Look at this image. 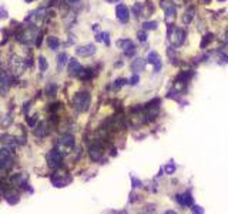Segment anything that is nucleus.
Here are the masks:
<instances>
[{
	"mask_svg": "<svg viewBox=\"0 0 228 214\" xmlns=\"http://www.w3.org/2000/svg\"><path fill=\"white\" fill-rule=\"evenodd\" d=\"M184 37H185V31L180 27H176L174 29V33L170 34V40L174 46H181L182 41H184Z\"/></svg>",
	"mask_w": 228,
	"mask_h": 214,
	"instance_id": "6e6552de",
	"label": "nucleus"
},
{
	"mask_svg": "<svg viewBox=\"0 0 228 214\" xmlns=\"http://www.w3.org/2000/svg\"><path fill=\"white\" fill-rule=\"evenodd\" d=\"M26 180H27V176H26V173H19L16 174V176L12 177V184H14V186H26Z\"/></svg>",
	"mask_w": 228,
	"mask_h": 214,
	"instance_id": "f3484780",
	"label": "nucleus"
},
{
	"mask_svg": "<svg viewBox=\"0 0 228 214\" xmlns=\"http://www.w3.org/2000/svg\"><path fill=\"white\" fill-rule=\"evenodd\" d=\"M106 2H108V3H116V2H118V0H106Z\"/></svg>",
	"mask_w": 228,
	"mask_h": 214,
	"instance_id": "c9c22d12",
	"label": "nucleus"
},
{
	"mask_svg": "<svg viewBox=\"0 0 228 214\" xmlns=\"http://www.w3.org/2000/svg\"><path fill=\"white\" fill-rule=\"evenodd\" d=\"M67 2H68V3H77L79 0H67Z\"/></svg>",
	"mask_w": 228,
	"mask_h": 214,
	"instance_id": "e433bc0d",
	"label": "nucleus"
},
{
	"mask_svg": "<svg viewBox=\"0 0 228 214\" xmlns=\"http://www.w3.org/2000/svg\"><path fill=\"white\" fill-rule=\"evenodd\" d=\"M116 16H117V19L120 20V22L126 23L127 20L130 19V10H128V7H127L126 4H118V6L116 7Z\"/></svg>",
	"mask_w": 228,
	"mask_h": 214,
	"instance_id": "9d476101",
	"label": "nucleus"
},
{
	"mask_svg": "<svg viewBox=\"0 0 228 214\" xmlns=\"http://www.w3.org/2000/svg\"><path fill=\"white\" fill-rule=\"evenodd\" d=\"M137 36H138V40H141V41H145V40H147V34H145L144 31H141V33L138 31V34H137Z\"/></svg>",
	"mask_w": 228,
	"mask_h": 214,
	"instance_id": "473e14b6",
	"label": "nucleus"
},
{
	"mask_svg": "<svg viewBox=\"0 0 228 214\" xmlns=\"http://www.w3.org/2000/svg\"><path fill=\"white\" fill-rule=\"evenodd\" d=\"M131 181H133V187H141V181H138L136 177H131Z\"/></svg>",
	"mask_w": 228,
	"mask_h": 214,
	"instance_id": "2f4dec72",
	"label": "nucleus"
},
{
	"mask_svg": "<svg viewBox=\"0 0 228 214\" xmlns=\"http://www.w3.org/2000/svg\"><path fill=\"white\" fill-rule=\"evenodd\" d=\"M194 14H195V9L194 7H188L187 10L184 12V16H182V22L185 23V25H190L191 23V20L194 19Z\"/></svg>",
	"mask_w": 228,
	"mask_h": 214,
	"instance_id": "6ab92c4d",
	"label": "nucleus"
},
{
	"mask_svg": "<svg viewBox=\"0 0 228 214\" xmlns=\"http://www.w3.org/2000/svg\"><path fill=\"white\" fill-rule=\"evenodd\" d=\"M96 53V46L94 44H86V46H80L76 49V54L81 57H89L93 56Z\"/></svg>",
	"mask_w": 228,
	"mask_h": 214,
	"instance_id": "1a4fd4ad",
	"label": "nucleus"
},
{
	"mask_svg": "<svg viewBox=\"0 0 228 214\" xmlns=\"http://www.w3.org/2000/svg\"><path fill=\"white\" fill-rule=\"evenodd\" d=\"M34 39H36V31L33 29H26L20 34H17V40L24 44H29L31 41H34Z\"/></svg>",
	"mask_w": 228,
	"mask_h": 214,
	"instance_id": "0eeeda50",
	"label": "nucleus"
},
{
	"mask_svg": "<svg viewBox=\"0 0 228 214\" xmlns=\"http://www.w3.org/2000/svg\"><path fill=\"white\" fill-rule=\"evenodd\" d=\"M90 103H91V97H90L89 91H79L73 99L74 109L80 113H84L90 109Z\"/></svg>",
	"mask_w": 228,
	"mask_h": 214,
	"instance_id": "f257e3e1",
	"label": "nucleus"
},
{
	"mask_svg": "<svg viewBox=\"0 0 228 214\" xmlns=\"http://www.w3.org/2000/svg\"><path fill=\"white\" fill-rule=\"evenodd\" d=\"M138 81H140V77H138V76H137V74H134V76H133V77L128 80V83L131 84V86H136V84L138 83Z\"/></svg>",
	"mask_w": 228,
	"mask_h": 214,
	"instance_id": "c85d7f7f",
	"label": "nucleus"
},
{
	"mask_svg": "<svg viewBox=\"0 0 228 214\" xmlns=\"http://www.w3.org/2000/svg\"><path fill=\"white\" fill-rule=\"evenodd\" d=\"M39 67H40V71H46L47 67H49V63L43 56L39 57Z\"/></svg>",
	"mask_w": 228,
	"mask_h": 214,
	"instance_id": "b1692460",
	"label": "nucleus"
},
{
	"mask_svg": "<svg viewBox=\"0 0 228 214\" xmlns=\"http://www.w3.org/2000/svg\"><path fill=\"white\" fill-rule=\"evenodd\" d=\"M10 81H12L10 76H7L4 71L0 70V94H4L7 91V89L10 86Z\"/></svg>",
	"mask_w": 228,
	"mask_h": 214,
	"instance_id": "9b49d317",
	"label": "nucleus"
},
{
	"mask_svg": "<svg viewBox=\"0 0 228 214\" xmlns=\"http://www.w3.org/2000/svg\"><path fill=\"white\" fill-rule=\"evenodd\" d=\"M81 70H83V66H81L76 59L68 60V73H70L71 76H79Z\"/></svg>",
	"mask_w": 228,
	"mask_h": 214,
	"instance_id": "f8f14e48",
	"label": "nucleus"
},
{
	"mask_svg": "<svg viewBox=\"0 0 228 214\" xmlns=\"http://www.w3.org/2000/svg\"><path fill=\"white\" fill-rule=\"evenodd\" d=\"M145 69V60L144 59H136L131 63V70L134 73H138V71H143Z\"/></svg>",
	"mask_w": 228,
	"mask_h": 214,
	"instance_id": "a211bd4d",
	"label": "nucleus"
},
{
	"mask_svg": "<svg viewBox=\"0 0 228 214\" xmlns=\"http://www.w3.org/2000/svg\"><path fill=\"white\" fill-rule=\"evenodd\" d=\"M63 157H64V154H63L62 151H60L59 149H53L50 150L49 153H47V164H49L50 168H59L60 166H62V162H63Z\"/></svg>",
	"mask_w": 228,
	"mask_h": 214,
	"instance_id": "f03ea898",
	"label": "nucleus"
},
{
	"mask_svg": "<svg viewBox=\"0 0 228 214\" xmlns=\"http://www.w3.org/2000/svg\"><path fill=\"white\" fill-rule=\"evenodd\" d=\"M148 63H153V64H154V73H158V71H160L161 60H160V56H158L155 52L148 53Z\"/></svg>",
	"mask_w": 228,
	"mask_h": 214,
	"instance_id": "ddd939ff",
	"label": "nucleus"
},
{
	"mask_svg": "<svg viewBox=\"0 0 228 214\" xmlns=\"http://www.w3.org/2000/svg\"><path fill=\"white\" fill-rule=\"evenodd\" d=\"M124 83H126V80H124V79H118V80L114 81V87H116V89H120Z\"/></svg>",
	"mask_w": 228,
	"mask_h": 214,
	"instance_id": "c756f323",
	"label": "nucleus"
},
{
	"mask_svg": "<svg viewBox=\"0 0 228 214\" xmlns=\"http://www.w3.org/2000/svg\"><path fill=\"white\" fill-rule=\"evenodd\" d=\"M133 12L136 13V16H143L141 14V12H143V4H140V3H136L134 4V7H133Z\"/></svg>",
	"mask_w": 228,
	"mask_h": 214,
	"instance_id": "a878e982",
	"label": "nucleus"
},
{
	"mask_svg": "<svg viewBox=\"0 0 228 214\" xmlns=\"http://www.w3.org/2000/svg\"><path fill=\"white\" fill-rule=\"evenodd\" d=\"M34 134H36L37 137H44L47 134V124L46 121H41L39 126H37L36 129H34Z\"/></svg>",
	"mask_w": 228,
	"mask_h": 214,
	"instance_id": "aec40b11",
	"label": "nucleus"
},
{
	"mask_svg": "<svg viewBox=\"0 0 228 214\" xmlns=\"http://www.w3.org/2000/svg\"><path fill=\"white\" fill-rule=\"evenodd\" d=\"M26 3H31V2H33V0H24Z\"/></svg>",
	"mask_w": 228,
	"mask_h": 214,
	"instance_id": "4c0bfd02",
	"label": "nucleus"
},
{
	"mask_svg": "<svg viewBox=\"0 0 228 214\" xmlns=\"http://www.w3.org/2000/svg\"><path fill=\"white\" fill-rule=\"evenodd\" d=\"M176 19V7L171 4V6H166V23L168 26H171V23Z\"/></svg>",
	"mask_w": 228,
	"mask_h": 214,
	"instance_id": "dca6fc26",
	"label": "nucleus"
},
{
	"mask_svg": "<svg viewBox=\"0 0 228 214\" xmlns=\"http://www.w3.org/2000/svg\"><path fill=\"white\" fill-rule=\"evenodd\" d=\"M47 44H49V47L52 50H57L60 46V40L57 37H54V36H50V37H47Z\"/></svg>",
	"mask_w": 228,
	"mask_h": 214,
	"instance_id": "412c9836",
	"label": "nucleus"
},
{
	"mask_svg": "<svg viewBox=\"0 0 228 214\" xmlns=\"http://www.w3.org/2000/svg\"><path fill=\"white\" fill-rule=\"evenodd\" d=\"M103 154H104V147H103V144L100 141L93 143L91 146H90L89 156H90V158H91L93 162H100L101 157H103Z\"/></svg>",
	"mask_w": 228,
	"mask_h": 214,
	"instance_id": "39448f33",
	"label": "nucleus"
},
{
	"mask_svg": "<svg viewBox=\"0 0 228 214\" xmlns=\"http://www.w3.org/2000/svg\"><path fill=\"white\" fill-rule=\"evenodd\" d=\"M73 147H74V136H73V134H64V136L60 137L57 149H59L63 154H64V153L71 151V150H73Z\"/></svg>",
	"mask_w": 228,
	"mask_h": 214,
	"instance_id": "20e7f679",
	"label": "nucleus"
},
{
	"mask_svg": "<svg viewBox=\"0 0 228 214\" xmlns=\"http://www.w3.org/2000/svg\"><path fill=\"white\" fill-rule=\"evenodd\" d=\"M68 181H70V178H68V177L63 178V177L60 176V174H57V173L52 176V183L54 184V187H66Z\"/></svg>",
	"mask_w": 228,
	"mask_h": 214,
	"instance_id": "4468645a",
	"label": "nucleus"
},
{
	"mask_svg": "<svg viewBox=\"0 0 228 214\" xmlns=\"http://www.w3.org/2000/svg\"><path fill=\"white\" fill-rule=\"evenodd\" d=\"M4 17H7V12L2 7V9H0V19H4Z\"/></svg>",
	"mask_w": 228,
	"mask_h": 214,
	"instance_id": "72a5a7b5",
	"label": "nucleus"
},
{
	"mask_svg": "<svg viewBox=\"0 0 228 214\" xmlns=\"http://www.w3.org/2000/svg\"><path fill=\"white\" fill-rule=\"evenodd\" d=\"M13 166L12 150L10 149H0V171L9 170Z\"/></svg>",
	"mask_w": 228,
	"mask_h": 214,
	"instance_id": "7ed1b4c3",
	"label": "nucleus"
},
{
	"mask_svg": "<svg viewBox=\"0 0 228 214\" xmlns=\"http://www.w3.org/2000/svg\"><path fill=\"white\" fill-rule=\"evenodd\" d=\"M176 200L181 206H185V207H190V206H193V197L188 194V193H184V194H178L176 197Z\"/></svg>",
	"mask_w": 228,
	"mask_h": 214,
	"instance_id": "2eb2a0df",
	"label": "nucleus"
},
{
	"mask_svg": "<svg viewBox=\"0 0 228 214\" xmlns=\"http://www.w3.org/2000/svg\"><path fill=\"white\" fill-rule=\"evenodd\" d=\"M174 170H176V166H174L173 163H171V164H168V166L166 167L167 174H173V173H174Z\"/></svg>",
	"mask_w": 228,
	"mask_h": 214,
	"instance_id": "7c9ffc66",
	"label": "nucleus"
},
{
	"mask_svg": "<svg viewBox=\"0 0 228 214\" xmlns=\"http://www.w3.org/2000/svg\"><path fill=\"white\" fill-rule=\"evenodd\" d=\"M193 211H194V213H204V210H201V207H197V206H194V208H193Z\"/></svg>",
	"mask_w": 228,
	"mask_h": 214,
	"instance_id": "f704fd0d",
	"label": "nucleus"
},
{
	"mask_svg": "<svg viewBox=\"0 0 228 214\" xmlns=\"http://www.w3.org/2000/svg\"><path fill=\"white\" fill-rule=\"evenodd\" d=\"M213 40V34H207V36H204V39H203V41H201V47H205L207 46V43H210V41Z\"/></svg>",
	"mask_w": 228,
	"mask_h": 214,
	"instance_id": "bb28decb",
	"label": "nucleus"
},
{
	"mask_svg": "<svg viewBox=\"0 0 228 214\" xmlns=\"http://www.w3.org/2000/svg\"><path fill=\"white\" fill-rule=\"evenodd\" d=\"M24 59H20V57H16L13 56L10 59V69L13 70V73L16 74H22L23 71H24Z\"/></svg>",
	"mask_w": 228,
	"mask_h": 214,
	"instance_id": "423d86ee",
	"label": "nucleus"
},
{
	"mask_svg": "<svg viewBox=\"0 0 228 214\" xmlns=\"http://www.w3.org/2000/svg\"><path fill=\"white\" fill-rule=\"evenodd\" d=\"M143 27H144L145 30H155V29H157V23L155 22H145V23H143Z\"/></svg>",
	"mask_w": 228,
	"mask_h": 214,
	"instance_id": "393cba45",
	"label": "nucleus"
},
{
	"mask_svg": "<svg viewBox=\"0 0 228 214\" xmlns=\"http://www.w3.org/2000/svg\"><path fill=\"white\" fill-rule=\"evenodd\" d=\"M68 62V56L66 53H60L59 56H57V63H59V67H63L66 63Z\"/></svg>",
	"mask_w": 228,
	"mask_h": 214,
	"instance_id": "4be33fe9",
	"label": "nucleus"
},
{
	"mask_svg": "<svg viewBox=\"0 0 228 214\" xmlns=\"http://www.w3.org/2000/svg\"><path fill=\"white\" fill-rule=\"evenodd\" d=\"M93 76V71L90 70V69H83V70L80 71V74H79V77L83 79V80H87V79H90Z\"/></svg>",
	"mask_w": 228,
	"mask_h": 214,
	"instance_id": "5701e85b",
	"label": "nucleus"
},
{
	"mask_svg": "<svg viewBox=\"0 0 228 214\" xmlns=\"http://www.w3.org/2000/svg\"><path fill=\"white\" fill-rule=\"evenodd\" d=\"M56 89H57V87H56L54 84H50V86H47V89H46V93L49 94V96H53V94L56 93Z\"/></svg>",
	"mask_w": 228,
	"mask_h": 214,
	"instance_id": "cd10ccee",
	"label": "nucleus"
}]
</instances>
